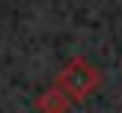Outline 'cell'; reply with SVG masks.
Here are the masks:
<instances>
[{"mask_svg": "<svg viewBox=\"0 0 122 113\" xmlns=\"http://www.w3.org/2000/svg\"><path fill=\"white\" fill-rule=\"evenodd\" d=\"M54 86L75 104V101H83L89 92H95V89L101 86V71L95 69L89 59L75 57V59H69V63L63 65V71L57 74V83H54Z\"/></svg>", "mask_w": 122, "mask_h": 113, "instance_id": "obj_1", "label": "cell"}, {"mask_svg": "<svg viewBox=\"0 0 122 113\" xmlns=\"http://www.w3.org/2000/svg\"><path fill=\"white\" fill-rule=\"evenodd\" d=\"M36 110H39V113H69L71 110V101L66 98L57 86H48L45 92L36 98Z\"/></svg>", "mask_w": 122, "mask_h": 113, "instance_id": "obj_2", "label": "cell"}]
</instances>
